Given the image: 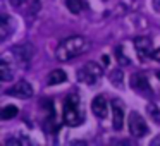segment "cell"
I'll return each instance as SVG.
<instances>
[{"label": "cell", "mask_w": 160, "mask_h": 146, "mask_svg": "<svg viewBox=\"0 0 160 146\" xmlns=\"http://www.w3.org/2000/svg\"><path fill=\"white\" fill-rule=\"evenodd\" d=\"M90 46H91V43L88 38H84L81 35H74L59 43V46L55 50V57L59 62H69V60L83 55L84 52H88Z\"/></svg>", "instance_id": "1"}, {"label": "cell", "mask_w": 160, "mask_h": 146, "mask_svg": "<svg viewBox=\"0 0 160 146\" xmlns=\"http://www.w3.org/2000/svg\"><path fill=\"white\" fill-rule=\"evenodd\" d=\"M64 122L69 127H78L84 122V112L81 110L79 96L76 93H71L64 100Z\"/></svg>", "instance_id": "2"}, {"label": "cell", "mask_w": 160, "mask_h": 146, "mask_svg": "<svg viewBox=\"0 0 160 146\" xmlns=\"http://www.w3.org/2000/svg\"><path fill=\"white\" fill-rule=\"evenodd\" d=\"M103 74V67L98 66L97 62H86L79 71H78V81L86 84H95Z\"/></svg>", "instance_id": "3"}, {"label": "cell", "mask_w": 160, "mask_h": 146, "mask_svg": "<svg viewBox=\"0 0 160 146\" xmlns=\"http://www.w3.org/2000/svg\"><path fill=\"white\" fill-rule=\"evenodd\" d=\"M128 125H129V132L136 138H143L146 136L148 132V125H146L145 119L138 114V112H131L129 114V119H128Z\"/></svg>", "instance_id": "4"}, {"label": "cell", "mask_w": 160, "mask_h": 146, "mask_svg": "<svg viewBox=\"0 0 160 146\" xmlns=\"http://www.w3.org/2000/svg\"><path fill=\"white\" fill-rule=\"evenodd\" d=\"M134 48H136V53H138V57L141 60L152 57L153 52H155V50H153V41L148 36H136L134 38Z\"/></svg>", "instance_id": "5"}, {"label": "cell", "mask_w": 160, "mask_h": 146, "mask_svg": "<svg viewBox=\"0 0 160 146\" xmlns=\"http://www.w3.org/2000/svg\"><path fill=\"white\" fill-rule=\"evenodd\" d=\"M7 95L9 96L21 98V100H28V98L33 96V86L28 81H19V83H16L14 86L7 91Z\"/></svg>", "instance_id": "6"}, {"label": "cell", "mask_w": 160, "mask_h": 146, "mask_svg": "<svg viewBox=\"0 0 160 146\" xmlns=\"http://www.w3.org/2000/svg\"><path fill=\"white\" fill-rule=\"evenodd\" d=\"M129 84H131L132 90H134V91H139L143 96H150V95H152V88H150L148 77L143 76V74H132Z\"/></svg>", "instance_id": "7"}, {"label": "cell", "mask_w": 160, "mask_h": 146, "mask_svg": "<svg viewBox=\"0 0 160 146\" xmlns=\"http://www.w3.org/2000/svg\"><path fill=\"white\" fill-rule=\"evenodd\" d=\"M12 55H16V59L19 60L21 66H26V64L31 62L33 57V46L31 45H18L12 48Z\"/></svg>", "instance_id": "8"}, {"label": "cell", "mask_w": 160, "mask_h": 146, "mask_svg": "<svg viewBox=\"0 0 160 146\" xmlns=\"http://www.w3.org/2000/svg\"><path fill=\"white\" fill-rule=\"evenodd\" d=\"M91 112H93L98 119H105V117H107L108 105H107V100H105L103 95H98V96L93 98V101H91Z\"/></svg>", "instance_id": "9"}, {"label": "cell", "mask_w": 160, "mask_h": 146, "mask_svg": "<svg viewBox=\"0 0 160 146\" xmlns=\"http://www.w3.org/2000/svg\"><path fill=\"white\" fill-rule=\"evenodd\" d=\"M0 77L2 81H11L14 77V66L7 60V57L0 59Z\"/></svg>", "instance_id": "10"}, {"label": "cell", "mask_w": 160, "mask_h": 146, "mask_svg": "<svg viewBox=\"0 0 160 146\" xmlns=\"http://www.w3.org/2000/svg\"><path fill=\"white\" fill-rule=\"evenodd\" d=\"M14 29H16L14 19H11L9 16H2V17H0V36H2V38H7Z\"/></svg>", "instance_id": "11"}, {"label": "cell", "mask_w": 160, "mask_h": 146, "mask_svg": "<svg viewBox=\"0 0 160 146\" xmlns=\"http://www.w3.org/2000/svg\"><path fill=\"white\" fill-rule=\"evenodd\" d=\"M112 115H114V120H112L114 129L115 131H121L122 125H124V112H122L121 107H119L117 101H114V105H112Z\"/></svg>", "instance_id": "12"}, {"label": "cell", "mask_w": 160, "mask_h": 146, "mask_svg": "<svg viewBox=\"0 0 160 146\" xmlns=\"http://www.w3.org/2000/svg\"><path fill=\"white\" fill-rule=\"evenodd\" d=\"M66 79H67V74L64 72L62 69H55V71H52V72L48 74V79H47V83H48L50 86H55V84L66 83Z\"/></svg>", "instance_id": "13"}, {"label": "cell", "mask_w": 160, "mask_h": 146, "mask_svg": "<svg viewBox=\"0 0 160 146\" xmlns=\"http://www.w3.org/2000/svg\"><path fill=\"white\" fill-rule=\"evenodd\" d=\"M18 114H19L18 107H14V105H5V107L2 108V112H0V117H2V120H11V119H14Z\"/></svg>", "instance_id": "14"}, {"label": "cell", "mask_w": 160, "mask_h": 146, "mask_svg": "<svg viewBox=\"0 0 160 146\" xmlns=\"http://www.w3.org/2000/svg\"><path fill=\"white\" fill-rule=\"evenodd\" d=\"M108 79H110V83L114 84V86H117V88H122V86H124V74H122L121 69L112 71L110 76H108Z\"/></svg>", "instance_id": "15"}, {"label": "cell", "mask_w": 160, "mask_h": 146, "mask_svg": "<svg viewBox=\"0 0 160 146\" xmlns=\"http://www.w3.org/2000/svg\"><path fill=\"white\" fill-rule=\"evenodd\" d=\"M66 5L72 14H79V12L84 9L83 0H66Z\"/></svg>", "instance_id": "16"}, {"label": "cell", "mask_w": 160, "mask_h": 146, "mask_svg": "<svg viewBox=\"0 0 160 146\" xmlns=\"http://www.w3.org/2000/svg\"><path fill=\"white\" fill-rule=\"evenodd\" d=\"M146 112H148V115L157 122V124H160V110H158V107H157V105H153V103L146 105Z\"/></svg>", "instance_id": "17"}, {"label": "cell", "mask_w": 160, "mask_h": 146, "mask_svg": "<svg viewBox=\"0 0 160 146\" xmlns=\"http://www.w3.org/2000/svg\"><path fill=\"white\" fill-rule=\"evenodd\" d=\"M115 55H117V60H119V64L121 66H129V59L126 57V53H122V46H117L115 48Z\"/></svg>", "instance_id": "18"}, {"label": "cell", "mask_w": 160, "mask_h": 146, "mask_svg": "<svg viewBox=\"0 0 160 146\" xmlns=\"http://www.w3.org/2000/svg\"><path fill=\"white\" fill-rule=\"evenodd\" d=\"M152 59H155L157 62H160V48H157L155 52H153V55H152Z\"/></svg>", "instance_id": "19"}, {"label": "cell", "mask_w": 160, "mask_h": 146, "mask_svg": "<svg viewBox=\"0 0 160 146\" xmlns=\"http://www.w3.org/2000/svg\"><path fill=\"white\" fill-rule=\"evenodd\" d=\"M22 2H24V0H11V4L14 5V7H19V5L22 4Z\"/></svg>", "instance_id": "20"}, {"label": "cell", "mask_w": 160, "mask_h": 146, "mask_svg": "<svg viewBox=\"0 0 160 146\" xmlns=\"http://www.w3.org/2000/svg\"><path fill=\"white\" fill-rule=\"evenodd\" d=\"M152 144L155 146V144H160V136H157L155 139H152Z\"/></svg>", "instance_id": "21"}, {"label": "cell", "mask_w": 160, "mask_h": 146, "mask_svg": "<svg viewBox=\"0 0 160 146\" xmlns=\"http://www.w3.org/2000/svg\"><path fill=\"white\" fill-rule=\"evenodd\" d=\"M102 62H103V66H107V64H108V57L103 55V57H102Z\"/></svg>", "instance_id": "22"}, {"label": "cell", "mask_w": 160, "mask_h": 146, "mask_svg": "<svg viewBox=\"0 0 160 146\" xmlns=\"http://www.w3.org/2000/svg\"><path fill=\"white\" fill-rule=\"evenodd\" d=\"M157 77H158V81H160V71H158V72H157Z\"/></svg>", "instance_id": "23"}]
</instances>
